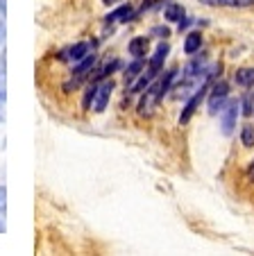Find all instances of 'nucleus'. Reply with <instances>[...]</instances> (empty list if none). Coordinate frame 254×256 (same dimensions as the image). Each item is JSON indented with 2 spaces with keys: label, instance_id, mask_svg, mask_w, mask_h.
<instances>
[{
  "label": "nucleus",
  "instance_id": "nucleus-20",
  "mask_svg": "<svg viewBox=\"0 0 254 256\" xmlns=\"http://www.w3.org/2000/svg\"><path fill=\"white\" fill-rule=\"evenodd\" d=\"M154 5H157V0H145V2H143V7H141V12L150 10V7H154Z\"/></svg>",
  "mask_w": 254,
  "mask_h": 256
},
{
  "label": "nucleus",
  "instance_id": "nucleus-23",
  "mask_svg": "<svg viewBox=\"0 0 254 256\" xmlns=\"http://www.w3.org/2000/svg\"><path fill=\"white\" fill-rule=\"evenodd\" d=\"M204 5H222V0H200Z\"/></svg>",
  "mask_w": 254,
  "mask_h": 256
},
{
  "label": "nucleus",
  "instance_id": "nucleus-2",
  "mask_svg": "<svg viewBox=\"0 0 254 256\" xmlns=\"http://www.w3.org/2000/svg\"><path fill=\"white\" fill-rule=\"evenodd\" d=\"M227 93H229V86H227V82H218L216 86H213V91H211V98H209V114H211V116H216V114L222 109Z\"/></svg>",
  "mask_w": 254,
  "mask_h": 256
},
{
  "label": "nucleus",
  "instance_id": "nucleus-18",
  "mask_svg": "<svg viewBox=\"0 0 254 256\" xmlns=\"http://www.w3.org/2000/svg\"><path fill=\"white\" fill-rule=\"evenodd\" d=\"M7 93H5V72H0V102H5Z\"/></svg>",
  "mask_w": 254,
  "mask_h": 256
},
{
  "label": "nucleus",
  "instance_id": "nucleus-25",
  "mask_svg": "<svg viewBox=\"0 0 254 256\" xmlns=\"http://www.w3.org/2000/svg\"><path fill=\"white\" fill-rule=\"evenodd\" d=\"M116 2H120V0H105V5H116Z\"/></svg>",
  "mask_w": 254,
  "mask_h": 256
},
{
  "label": "nucleus",
  "instance_id": "nucleus-17",
  "mask_svg": "<svg viewBox=\"0 0 254 256\" xmlns=\"http://www.w3.org/2000/svg\"><path fill=\"white\" fill-rule=\"evenodd\" d=\"M0 216H7V188L0 186Z\"/></svg>",
  "mask_w": 254,
  "mask_h": 256
},
{
  "label": "nucleus",
  "instance_id": "nucleus-8",
  "mask_svg": "<svg viewBox=\"0 0 254 256\" xmlns=\"http://www.w3.org/2000/svg\"><path fill=\"white\" fill-rule=\"evenodd\" d=\"M89 54V44H75L71 50H66V52L62 54V59H71V62H82V59Z\"/></svg>",
  "mask_w": 254,
  "mask_h": 256
},
{
  "label": "nucleus",
  "instance_id": "nucleus-21",
  "mask_svg": "<svg viewBox=\"0 0 254 256\" xmlns=\"http://www.w3.org/2000/svg\"><path fill=\"white\" fill-rule=\"evenodd\" d=\"M247 182H252L254 184V161H252V166H249V170H247Z\"/></svg>",
  "mask_w": 254,
  "mask_h": 256
},
{
  "label": "nucleus",
  "instance_id": "nucleus-1",
  "mask_svg": "<svg viewBox=\"0 0 254 256\" xmlns=\"http://www.w3.org/2000/svg\"><path fill=\"white\" fill-rule=\"evenodd\" d=\"M161 96H163L161 82L154 84V86L145 88V96L141 98V102H139V114H141V116H145V118L152 116V114H154V106H157V102L161 100Z\"/></svg>",
  "mask_w": 254,
  "mask_h": 256
},
{
  "label": "nucleus",
  "instance_id": "nucleus-16",
  "mask_svg": "<svg viewBox=\"0 0 254 256\" xmlns=\"http://www.w3.org/2000/svg\"><path fill=\"white\" fill-rule=\"evenodd\" d=\"M222 5H227V7H249V5H254V0H222Z\"/></svg>",
  "mask_w": 254,
  "mask_h": 256
},
{
  "label": "nucleus",
  "instance_id": "nucleus-12",
  "mask_svg": "<svg viewBox=\"0 0 254 256\" xmlns=\"http://www.w3.org/2000/svg\"><path fill=\"white\" fill-rule=\"evenodd\" d=\"M141 70H143V62H141V59L132 62L130 66H127V70H125V84H134V80L139 78Z\"/></svg>",
  "mask_w": 254,
  "mask_h": 256
},
{
  "label": "nucleus",
  "instance_id": "nucleus-13",
  "mask_svg": "<svg viewBox=\"0 0 254 256\" xmlns=\"http://www.w3.org/2000/svg\"><path fill=\"white\" fill-rule=\"evenodd\" d=\"M236 82L243 86H254V68H240L236 70Z\"/></svg>",
  "mask_w": 254,
  "mask_h": 256
},
{
  "label": "nucleus",
  "instance_id": "nucleus-9",
  "mask_svg": "<svg viewBox=\"0 0 254 256\" xmlns=\"http://www.w3.org/2000/svg\"><path fill=\"white\" fill-rule=\"evenodd\" d=\"M134 18V10H132L130 5H123V7H118V10L114 12V14H109L107 16V23H127V20H132Z\"/></svg>",
  "mask_w": 254,
  "mask_h": 256
},
{
  "label": "nucleus",
  "instance_id": "nucleus-14",
  "mask_svg": "<svg viewBox=\"0 0 254 256\" xmlns=\"http://www.w3.org/2000/svg\"><path fill=\"white\" fill-rule=\"evenodd\" d=\"M166 18H168V20H182V18H184V7H182V5H175V2H170V5L166 7Z\"/></svg>",
  "mask_w": 254,
  "mask_h": 256
},
{
  "label": "nucleus",
  "instance_id": "nucleus-5",
  "mask_svg": "<svg viewBox=\"0 0 254 256\" xmlns=\"http://www.w3.org/2000/svg\"><path fill=\"white\" fill-rule=\"evenodd\" d=\"M204 91H206V88H204V84H202V86L195 91V96H193L191 100L186 102V106H184L182 116H179V122H182V125H184V122H188V120H191V116H193V114H195V109H197V106H200L202 98H204Z\"/></svg>",
  "mask_w": 254,
  "mask_h": 256
},
{
  "label": "nucleus",
  "instance_id": "nucleus-11",
  "mask_svg": "<svg viewBox=\"0 0 254 256\" xmlns=\"http://www.w3.org/2000/svg\"><path fill=\"white\" fill-rule=\"evenodd\" d=\"M202 46V34L200 32H191L186 36V41H184V50H186V54H193L197 52Z\"/></svg>",
  "mask_w": 254,
  "mask_h": 256
},
{
  "label": "nucleus",
  "instance_id": "nucleus-22",
  "mask_svg": "<svg viewBox=\"0 0 254 256\" xmlns=\"http://www.w3.org/2000/svg\"><path fill=\"white\" fill-rule=\"evenodd\" d=\"M0 44H5V23L0 20Z\"/></svg>",
  "mask_w": 254,
  "mask_h": 256
},
{
  "label": "nucleus",
  "instance_id": "nucleus-7",
  "mask_svg": "<svg viewBox=\"0 0 254 256\" xmlns=\"http://www.w3.org/2000/svg\"><path fill=\"white\" fill-rule=\"evenodd\" d=\"M168 44H159L157 46V50H154V57L150 59V70L157 75L159 70H161V66H163V62H166V57H168Z\"/></svg>",
  "mask_w": 254,
  "mask_h": 256
},
{
  "label": "nucleus",
  "instance_id": "nucleus-3",
  "mask_svg": "<svg viewBox=\"0 0 254 256\" xmlns=\"http://www.w3.org/2000/svg\"><path fill=\"white\" fill-rule=\"evenodd\" d=\"M111 91H114V82H102L100 86H96V96H93V112H105L107 102L111 98Z\"/></svg>",
  "mask_w": 254,
  "mask_h": 256
},
{
  "label": "nucleus",
  "instance_id": "nucleus-10",
  "mask_svg": "<svg viewBox=\"0 0 254 256\" xmlns=\"http://www.w3.org/2000/svg\"><path fill=\"white\" fill-rule=\"evenodd\" d=\"M148 36H136L130 41V54H134V59H143V54L148 52Z\"/></svg>",
  "mask_w": 254,
  "mask_h": 256
},
{
  "label": "nucleus",
  "instance_id": "nucleus-19",
  "mask_svg": "<svg viewBox=\"0 0 254 256\" xmlns=\"http://www.w3.org/2000/svg\"><path fill=\"white\" fill-rule=\"evenodd\" d=\"M245 109H243V114L245 116H249V114H252V98H245Z\"/></svg>",
  "mask_w": 254,
  "mask_h": 256
},
{
  "label": "nucleus",
  "instance_id": "nucleus-4",
  "mask_svg": "<svg viewBox=\"0 0 254 256\" xmlns=\"http://www.w3.org/2000/svg\"><path fill=\"white\" fill-rule=\"evenodd\" d=\"M222 112V134L229 136L231 132H234L236 127V116H238V102L231 100L229 104L225 106V109H220Z\"/></svg>",
  "mask_w": 254,
  "mask_h": 256
},
{
  "label": "nucleus",
  "instance_id": "nucleus-15",
  "mask_svg": "<svg viewBox=\"0 0 254 256\" xmlns=\"http://www.w3.org/2000/svg\"><path fill=\"white\" fill-rule=\"evenodd\" d=\"M240 138H243V145H247V148H252L254 145V125H243V134H240Z\"/></svg>",
  "mask_w": 254,
  "mask_h": 256
},
{
  "label": "nucleus",
  "instance_id": "nucleus-6",
  "mask_svg": "<svg viewBox=\"0 0 254 256\" xmlns=\"http://www.w3.org/2000/svg\"><path fill=\"white\" fill-rule=\"evenodd\" d=\"M93 64H96V54H87V57L82 59V64L73 70V86H77V82H80L84 75H87L89 70L93 68Z\"/></svg>",
  "mask_w": 254,
  "mask_h": 256
},
{
  "label": "nucleus",
  "instance_id": "nucleus-24",
  "mask_svg": "<svg viewBox=\"0 0 254 256\" xmlns=\"http://www.w3.org/2000/svg\"><path fill=\"white\" fill-rule=\"evenodd\" d=\"M0 12H3V16L7 14V5H5V0H0Z\"/></svg>",
  "mask_w": 254,
  "mask_h": 256
},
{
  "label": "nucleus",
  "instance_id": "nucleus-26",
  "mask_svg": "<svg viewBox=\"0 0 254 256\" xmlns=\"http://www.w3.org/2000/svg\"><path fill=\"white\" fill-rule=\"evenodd\" d=\"M3 232H5V224H3V222H0V234H3Z\"/></svg>",
  "mask_w": 254,
  "mask_h": 256
}]
</instances>
